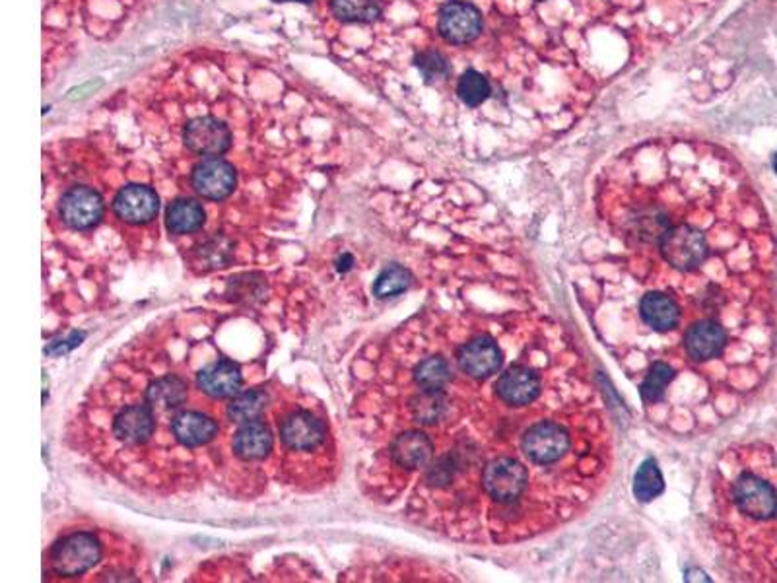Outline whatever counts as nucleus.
<instances>
[{
    "mask_svg": "<svg viewBox=\"0 0 777 583\" xmlns=\"http://www.w3.org/2000/svg\"><path fill=\"white\" fill-rule=\"evenodd\" d=\"M616 247L593 265L591 318L643 292L682 313L672 430L716 426L763 386L776 347V245L763 211L735 182L710 203L642 187L604 218Z\"/></svg>",
    "mask_w": 777,
    "mask_h": 583,
    "instance_id": "f257e3e1",
    "label": "nucleus"
},
{
    "mask_svg": "<svg viewBox=\"0 0 777 583\" xmlns=\"http://www.w3.org/2000/svg\"><path fill=\"white\" fill-rule=\"evenodd\" d=\"M711 529L729 561L750 580L777 582V457L752 444L717 463Z\"/></svg>",
    "mask_w": 777,
    "mask_h": 583,
    "instance_id": "f03ea898",
    "label": "nucleus"
},
{
    "mask_svg": "<svg viewBox=\"0 0 777 583\" xmlns=\"http://www.w3.org/2000/svg\"><path fill=\"white\" fill-rule=\"evenodd\" d=\"M49 561L59 576H82L101 561V545L94 533H72L51 548Z\"/></svg>",
    "mask_w": 777,
    "mask_h": 583,
    "instance_id": "7ed1b4c3",
    "label": "nucleus"
},
{
    "mask_svg": "<svg viewBox=\"0 0 777 583\" xmlns=\"http://www.w3.org/2000/svg\"><path fill=\"white\" fill-rule=\"evenodd\" d=\"M159 417L164 415L143 395V401L130 402L122 410H117V415L111 420V436L122 446H144L156 436Z\"/></svg>",
    "mask_w": 777,
    "mask_h": 583,
    "instance_id": "20e7f679",
    "label": "nucleus"
},
{
    "mask_svg": "<svg viewBox=\"0 0 777 583\" xmlns=\"http://www.w3.org/2000/svg\"><path fill=\"white\" fill-rule=\"evenodd\" d=\"M438 31L447 43L467 46L480 36L483 14L467 0H446L439 8Z\"/></svg>",
    "mask_w": 777,
    "mask_h": 583,
    "instance_id": "39448f33",
    "label": "nucleus"
},
{
    "mask_svg": "<svg viewBox=\"0 0 777 583\" xmlns=\"http://www.w3.org/2000/svg\"><path fill=\"white\" fill-rule=\"evenodd\" d=\"M232 143L234 137L230 127L212 115L195 117L183 129V145L196 156L218 158L232 148Z\"/></svg>",
    "mask_w": 777,
    "mask_h": 583,
    "instance_id": "423d86ee",
    "label": "nucleus"
},
{
    "mask_svg": "<svg viewBox=\"0 0 777 583\" xmlns=\"http://www.w3.org/2000/svg\"><path fill=\"white\" fill-rule=\"evenodd\" d=\"M104 211L106 205L101 195L86 185L70 187L59 203L62 224L72 230H90L98 226L99 220L104 218Z\"/></svg>",
    "mask_w": 777,
    "mask_h": 583,
    "instance_id": "0eeeda50",
    "label": "nucleus"
},
{
    "mask_svg": "<svg viewBox=\"0 0 777 583\" xmlns=\"http://www.w3.org/2000/svg\"><path fill=\"white\" fill-rule=\"evenodd\" d=\"M280 441L290 451H315L327 441V426L310 410H292L279 422Z\"/></svg>",
    "mask_w": 777,
    "mask_h": 583,
    "instance_id": "6e6552de",
    "label": "nucleus"
},
{
    "mask_svg": "<svg viewBox=\"0 0 777 583\" xmlns=\"http://www.w3.org/2000/svg\"><path fill=\"white\" fill-rule=\"evenodd\" d=\"M389 461L402 473H420L431 461L434 444L428 434L420 428H408L392 436L389 441Z\"/></svg>",
    "mask_w": 777,
    "mask_h": 583,
    "instance_id": "1a4fd4ad",
    "label": "nucleus"
},
{
    "mask_svg": "<svg viewBox=\"0 0 777 583\" xmlns=\"http://www.w3.org/2000/svg\"><path fill=\"white\" fill-rule=\"evenodd\" d=\"M191 185L196 195L206 201H224L237 185L235 167L222 158H206L198 162L191 172Z\"/></svg>",
    "mask_w": 777,
    "mask_h": 583,
    "instance_id": "9d476101",
    "label": "nucleus"
},
{
    "mask_svg": "<svg viewBox=\"0 0 777 583\" xmlns=\"http://www.w3.org/2000/svg\"><path fill=\"white\" fill-rule=\"evenodd\" d=\"M114 213L117 218L133 226L148 224L159 213L158 193L148 185L130 183L115 195Z\"/></svg>",
    "mask_w": 777,
    "mask_h": 583,
    "instance_id": "9b49d317",
    "label": "nucleus"
},
{
    "mask_svg": "<svg viewBox=\"0 0 777 583\" xmlns=\"http://www.w3.org/2000/svg\"><path fill=\"white\" fill-rule=\"evenodd\" d=\"M169 430L175 441L185 449H196V447L208 446L211 441L218 438L220 425L216 418L201 412V410L183 409L175 412Z\"/></svg>",
    "mask_w": 777,
    "mask_h": 583,
    "instance_id": "f8f14e48",
    "label": "nucleus"
},
{
    "mask_svg": "<svg viewBox=\"0 0 777 583\" xmlns=\"http://www.w3.org/2000/svg\"><path fill=\"white\" fill-rule=\"evenodd\" d=\"M242 371L224 358L196 373V387L211 399H232L242 391Z\"/></svg>",
    "mask_w": 777,
    "mask_h": 583,
    "instance_id": "ddd939ff",
    "label": "nucleus"
},
{
    "mask_svg": "<svg viewBox=\"0 0 777 583\" xmlns=\"http://www.w3.org/2000/svg\"><path fill=\"white\" fill-rule=\"evenodd\" d=\"M272 446H274V436L271 428L259 418L240 425L232 439L234 455L242 461H261L271 454Z\"/></svg>",
    "mask_w": 777,
    "mask_h": 583,
    "instance_id": "4468645a",
    "label": "nucleus"
},
{
    "mask_svg": "<svg viewBox=\"0 0 777 583\" xmlns=\"http://www.w3.org/2000/svg\"><path fill=\"white\" fill-rule=\"evenodd\" d=\"M204 220L206 213L195 198H175L174 203L167 206L166 226L172 234H193L203 227Z\"/></svg>",
    "mask_w": 777,
    "mask_h": 583,
    "instance_id": "2eb2a0df",
    "label": "nucleus"
},
{
    "mask_svg": "<svg viewBox=\"0 0 777 583\" xmlns=\"http://www.w3.org/2000/svg\"><path fill=\"white\" fill-rule=\"evenodd\" d=\"M331 12L344 23H373L383 14V0H331Z\"/></svg>",
    "mask_w": 777,
    "mask_h": 583,
    "instance_id": "dca6fc26",
    "label": "nucleus"
},
{
    "mask_svg": "<svg viewBox=\"0 0 777 583\" xmlns=\"http://www.w3.org/2000/svg\"><path fill=\"white\" fill-rule=\"evenodd\" d=\"M266 405H269V395L261 389L240 391L235 397H232V401L226 407V415L230 422L243 425L250 420H258L266 409Z\"/></svg>",
    "mask_w": 777,
    "mask_h": 583,
    "instance_id": "f3484780",
    "label": "nucleus"
},
{
    "mask_svg": "<svg viewBox=\"0 0 777 583\" xmlns=\"http://www.w3.org/2000/svg\"><path fill=\"white\" fill-rule=\"evenodd\" d=\"M663 473L659 469L655 459L649 457L648 461L642 463L634 478V494L640 502L655 501L659 494L663 493Z\"/></svg>",
    "mask_w": 777,
    "mask_h": 583,
    "instance_id": "a211bd4d",
    "label": "nucleus"
},
{
    "mask_svg": "<svg viewBox=\"0 0 777 583\" xmlns=\"http://www.w3.org/2000/svg\"><path fill=\"white\" fill-rule=\"evenodd\" d=\"M457 96L467 107L483 106L484 101L492 96L491 82L478 70H467L463 72L457 84Z\"/></svg>",
    "mask_w": 777,
    "mask_h": 583,
    "instance_id": "6ab92c4d",
    "label": "nucleus"
},
{
    "mask_svg": "<svg viewBox=\"0 0 777 583\" xmlns=\"http://www.w3.org/2000/svg\"><path fill=\"white\" fill-rule=\"evenodd\" d=\"M410 282H412V274L408 269L402 265H389L381 271L378 281L373 284V295H378L381 300L395 298L407 292Z\"/></svg>",
    "mask_w": 777,
    "mask_h": 583,
    "instance_id": "aec40b11",
    "label": "nucleus"
},
{
    "mask_svg": "<svg viewBox=\"0 0 777 583\" xmlns=\"http://www.w3.org/2000/svg\"><path fill=\"white\" fill-rule=\"evenodd\" d=\"M415 67L420 70L424 82L436 84L439 80H446L447 76L451 75V65L446 59V55L428 49L416 54Z\"/></svg>",
    "mask_w": 777,
    "mask_h": 583,
    "instance_id": "412c9836",
    "label": "nucleus"
},
{
    "mask_svg": "<svg viewBox=\"0 0 777 583\" xmlns=\"http://www.w3.org/2000/svg\"><path fill=\"white\" fill-rule=\"evenodd\" d=\"M104 86V80H90L88 84H84V86H80V88H75V90L68 91L67 99H70V101H75V99H84L88 98L90 94H94V91L99 90Z\"/></svg>",
    "mask_w": 777,
    "mask_h": 583,
    "instance_id": "4be33fe9",
    "label": "nucleus"
},
{
    "mask_svg": "<svg viewBox=\"0 0 777 583\" xmlns=\"http://www.w3.org/2000/svg\"><path fill=\"white\" fill-rule=\"evenodd\" d=\"M350 266H352V258H350V255H344V265H342V261H339L340 273H347Z\"/></svg>",
    "mask_w": 777,
    "mask_h": 583,
    "instance_id": "5701e85b",
    "label": "nucleus"
},
{
    "mask_svg": "<svg viewBox=\"0 0 777 583\" xmlns=\"http://www.w3.org/2000/svg\"><path fill=\"white\" fill-rule=\"evenodd\" d=\"M274 2H300V4H311L315 0H274Z\"/></svg>",
    "mask_w": 777,
    "mask_h": 583,
    "instance_id": "b1692460",
    "label": "nucleus"
},
{
    "mask_svg": "<svg viewBox=\"0 0 777 583\" xmlns=\"http://www.w3.org/2000/svg\"><path fill=\"white\" fill-rule=\"evenodd\" d=\"M774 167H776V174H777V152H776V158H774Z\"/></svg>",
    "mask_w": 777,
    "mask_h": 583,
    "instance_id": "393cba45",
    "label": "nucleus"
}]
</instances>
